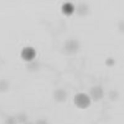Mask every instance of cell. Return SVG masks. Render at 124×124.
I'll use <instances>...</instances> for the list:
<instances>
[{
	"label": "cell",
	"mask_w": 124,
	"mask_h": 124,
	"mask_svg": "<svg viewBox=\"0 0 124 124\" xmlns=\"http://www.w3.org/2000/svg\"><path fill=\"white\" fill-rule=\"evenodd\" d=\"M35 124H48V122L44 119H40L38 120Z\"/></svg>",
	"instance_id": "11"
},
{
	"label": "cell",
	"mask_w": 124,
	"mask_h": 124,
	"mask_svg": "<svg viewBox=\"0 0 124 124\" xmlns=\"http://www.w3.org/2000/svg\"><path fill=\"white\" fill-rule=\"evenodd\" d=\"M36 56V51L32 46L24 47L21 52V57L25 61L32 62Z\"/></svg>",
	"instance_id": "2"
},
{
	"label": "cell",
	"mask_w": 124,
	"mask_h": 124,
	"mask_svg": "<svg viewBox=\"0 0 124 124\" xmlns=\"http://www.w3.org/2000/svg\"><path fill=\"white\" fill-rule=\"evenodd\" d=\"M119 28L120 29L121 31H124V21L120 22V25H119Z\"/></svg>",
	"instance_id": "13"
},
{
	"label": "cell",
	"mask_w": 124,
	"mask_h": 124,
	"mask_svg": "<svg viewBox=\"0 0 124 124\" xmlns=\"http://www.w3.org/2000/svg\"><path fill=\"white\" fill-rule=\"evenodd\" d=\"M54 97L56 101L58 102H65L67 99V94L63 89H56L54 91Z\"/></svg>",
	"instance_id": "5"
},
{
	"label": "cell",
	"mask_w": 124,
	"mask_h": 124,
	"mask_svg": "<svg viewBox=\"0 0 124 124\" xmlns=\"http://www.w3.org/2000/svg\"><path fill=\"white\" fill-rule=\"evenodd\" d=\"M24 124H32V123H31V122H27L24 123Z\"/></svg>",
	"instance_id": "14"
},
{
	"label": "cell",
	"mask_w": 124,
	"mask_h": 124,
	"mask_svg": "<svg viewBox=\"0 0 124 124\" xmlns=\"http://www.w3.org/2000/svg\"><path fill=\"white\" fill-rule=\"evenodd\" d=\"M16 120H17V122H23L24 123L27 122V116H25L24 114H19L17 116V117H16Z\"/></svg>",
	"instance_id": "9"
},
{
	"label": "cell",
	"mask_w": 124,
	"mask_h": 124,
	"mask_svg": "<svg viewBox=\"0 0 124 124\" xmlns=\"http://www.w3.org/2000/svg\"><path fill=\"white\" fill-rule=\"evenodd\" d=\"M88 9H89V8H88L86 4H81L78 6L77 13L79 16H83L86 15L87 14V12H88Z\"/></svg>",
	"instance_id": "7"
},
{
	"label": "cell",
	"mask_w": 124,
	"mask_h": 124,
	"mask_svg": "<svg viewBox=\"0 0 124 124\" xmlns=\"http://www.w3.org/2000/svg\"><path fill=\"white\" fill-rule=\"evenodd\" d=\"M4 124H17V121L15 117H9L6 119Z\"/></svg>",
	"instance_id": "10"
},
{
	"label": "cell",
	"mask_w": 124,
	"mask_h": 124,
	"mask_svg": "<svg viewBox=\"0 0 124 124\" xmlns=\"http://www.w3.org/2000/svg\"><path fill=\"white\" fill-rule=\"evenodd\" d=\"M9 84L8 81L6 80L0 81V92H4L8 89Z\"/></svg>",
	"instance_id": "8"
},
{
	"label": "cell",
	"mask_w": 124,
	"mask_h": 124,
	"mask_svg": "<svg viewBox=\"0 0 124 124\" xmlns=\"http://www.w3.org/2000/svg\"><path fill=\"white\" fill-rule=\"evenodd\" d=\"M90 96L93 100L95 101L100 100L102 99L103 96H104V91L102 88L100 86H94L91 89L90 92Z\"/></svg>",
	"instance_id": "4"
},
{
	"label": "cell",
	"mask_w": 124,
	"mask_h": 124,
	"mask_svg": "<svg viewBox=\"0 0 124 124\" xmlns=\"http://www.w3.org/2000/svg\"><path fill=\"white\" fill-rule=\"evenodd\" d=\"M91 102L90 97L85 93H78L74 97V103L78 108H87L90 106Z\"/></svg>",
	"instance_id": "1"
},
{
	"label": "cell",
	"mask_w": 124,
	"mask_h": 124,
	"mask_svg": "<svg viewBox=\"0 0 124 124\" xmlns=\"http://www.w3.org/2000/svg\"><path fill=\"white\" fill-rule=\"evenodd\" d=\"M79 48V43L76 40L70 39L66 42L65 44V49L68 54H75Z\"/></svg>",
	"instance_id": "3"
},
{
	"label": "cell",
	"mask_w": 124,
	"mask_h": 124,
	"mask_svg": "<svg viewBox=\"0 0 124 124\" xmlns=\"http://www.w3.org/2000/svg\"><path fill=\"white\" fill-rule=\"evenodd\" d=\"M75 8L72 3L68 2L64 3L62 6V13L66 16H70L74 13Z\"/></svg>",
	"instance_id": "6"
},
{
	"label": "cell",
	"mask_w": 124,
	"mask_h": 124,
	"mask_svg": "<svg viewBox=\"0 0 124 124\" xmlns=\"http://www.w3.org/2000/svg\"><path fill=\"white\" fill-rule=\"evenodd\" d=\"M114 63V60L111 58H108L107 61H106V64L108 66H112Z\"/></svg>",
	"instance_id": "12"
}]
</instances>
